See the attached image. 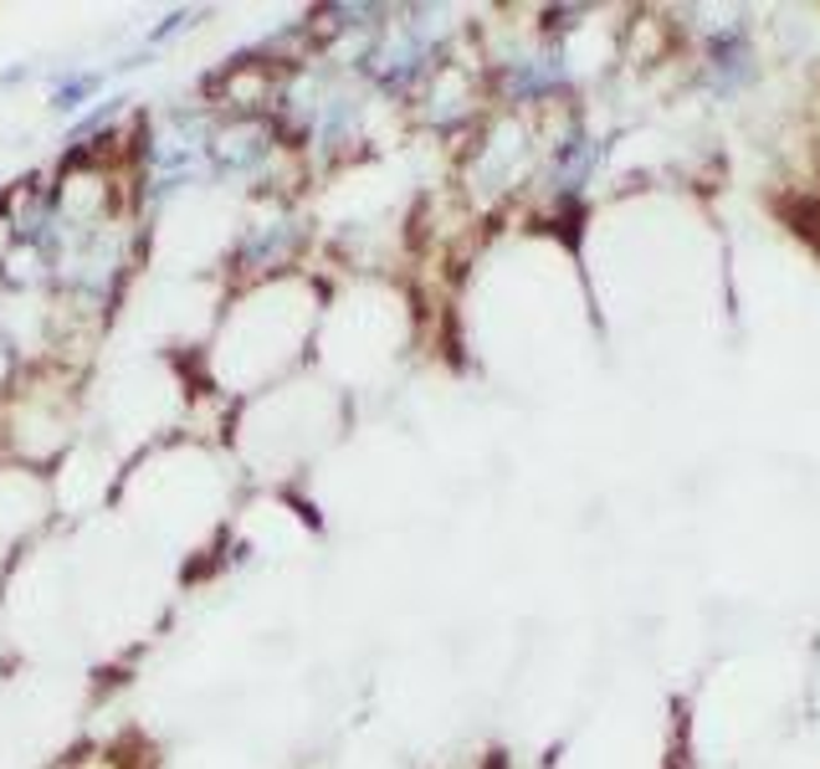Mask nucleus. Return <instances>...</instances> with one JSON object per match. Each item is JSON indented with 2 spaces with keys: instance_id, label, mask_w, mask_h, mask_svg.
Listing matches in <instances>:
<instances>
[{
  "instance_id": "obj_1",
  "label": "nucleus",
  "mask_w": 820,
  "mask_h": 769,
  "mask_svg": "<svg viewBox=\"0 0 820 769\" xmlns=\"http://www.w3.org/2000/svg\"><path fill=\"white\" fill-rule=\"evenodd\" d=\"M92 93H98V77L83 73L77 83H67V88L52 98V108H57V113H73V108H83V98H92Z\"/></svg>"
}]
</instances>
